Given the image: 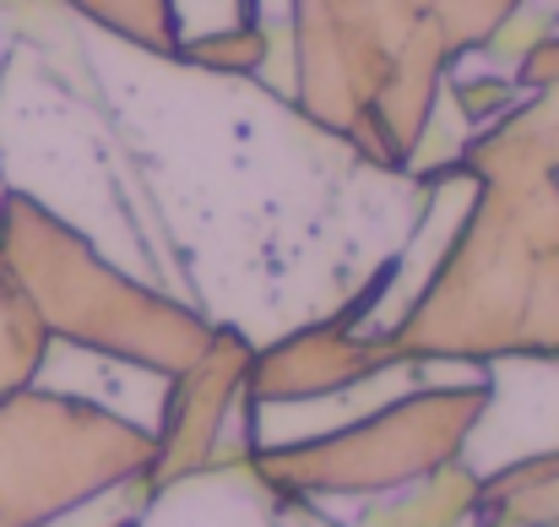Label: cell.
Wrapping results in <instances>:
<instances>
[{"mask_svg": "<svg viewBox=\"0 0 559 527\" xmlns=\"http://www.w3.org/2000/svg\"><path fill=\"white\" fill-rule=\"evenodd\" d=\"M0 250L22 294L33 300L44 332L71 353H93L169 380L212 338V321L201 311L142 283L109 250H98L93 234L11 185L0 196Z\"/></svg>", "mask_w": 559, "mask_h": 527, "instance_id": "cell-3", "label": "cell"}, {"mask_svg": "<svg viewBox=\"0 0 559 527\" xmlns=\"http://www.w3.org/2000/svg\"><path fill=\"white\" fill-rule=\"evenodd\" d=\"M516 82H522V87H555L559 82V33L555 38H544V44L516 66Z\"/></svg>", "mask_w": 559, "mask_h": 527, "instance_id": "cell-17", "label": "cell"}, {"mask_svg": "<svg viewBox=\"0 0 559 527\" xmlns=\"http://www.w3.org/2000/svg\"><path fill=\"white\" fill-rule=\"evenodd\" d=\"M288 98L380 175H413L451 49L435 0H288Z\"/></svg>", "mask_w": 559, "mask_h": 527, "instance_id": "cell-2", "label": "cell"}, {"mask_svg": "<svg viewBox=\"0 0 559 527\" xmlns=\"http://www.w3.org/2000/svg\"><path fill=\"white\" fill-rule=\"evenodd\" d=\"M555 179H559V164H555Z\"/></svg>", "mask_w": 559, "mask_h": 527, "instance_id": "cell-20", "label": "cell"}, {"mask_svg": "<svg viewBox=\"0 0 559 527\" xmlns=\"http://www.w3.org/2000/svg\"><path fill=\"white\" fill-rule=\"evenodd\" d=\"M522 93H527V87L516 82V71H484V77H445L440 104H451V109L462 115V126L478 131V126L500 120Z\"/></svg>", "mask_w": 559, "mask_h": 527, "instance_id": "cell-14", "label": "cell"}, {"mask_svg": "<svg viewBox=\"0 0 559 527\" xmlns=\"http://www.w3.org/2000/svg\"><path fill=\"white\" fill-rule=\"evenodd\" d=\"M478 523V468L467 457L440 462L435 473L359 501L343 527H473Z\"/></svg>", "mask_w": 559, "mask_h": 527, "instance_id": "cell-9", "label": "cell"}, {"mask_svg": "<svg viewBox=\"0 0 559 527\" xmlns=\"http://www.w3.org/2000/svg\"><path fill=\"white\" fill-rule=\"evenodd\" d=\"M559 164V82L527 87L500 120L478 126L456 148V169L467 179H538Z\"/></svg>", "mask_w": 559, "mask_h": 527, "instance_id": "cell-8", "label": "cell"}, {"mask_svg": "<svg viewBox=\"0 0 559 527\" xmlns=\"http://www.w3.org/2000/svg\"><path fill=\"white\" fill-rule=\"evenodd\" d=\"M66 11L76 22H87L93 33H104L136 55H153V60H175V49L186 38L175 0H66Z\"/></svg>", "mask_w": 559, "mask_h": 527, "instance_id": "cell-11", "label": "cell"}, {"mask_svg": "<svg viewBox=\"0 0 559 527\" xmlns=\"http://www.w3.org/2000/svg\"><path fill=\"white\" fill-rule=\"evenodd\" d=\"M175 60L190 71H206V77H266L272 71V27L266 22H223V27H206V33H186Z\"/></svg>", "mask_w": 559, "mask_h": 527, "instance_id": "cell-13", "label": "cell"}, {"mask_svg": "<svg viewBox=\"0 0 559 527\" xmlns=\"http://www.w3.org/2000/svg\"><path fill=\"white\" fill-rule=\"evenodd\" d=\"M49 353H55V338L44 332L33 300L22 294V283H16L5 250H0V397L44 380Z\"/></svg>", "mask_w": 559, "mask_h": 527, "instance_id": "cell-12", "label": "cell"}, {"mask_svg": "<svg viewBox=\"0 0 559 527\" xmlns=\"http://www.w3.org/2000/svg\"><path fill=\"white\" fill-rule=\"evenodd\" d=\"M478 512L522 527H559V446L511 457L478 473Z\"/></svg>", "mask_w": 559, "mask_h": 527, "instance_id": "cell-10", "label": "cell"}, {"mask_svg": "<svg viewBox=\"0 0 559 527\" xmlns=\"http://www.w3.org/2000/svg\"><path fill=\"white\" fill-rule=\"evenodd\" d=\"M109 527H136V517H120V523H109Z\"/></svg>", "mask_w": 559, "mask_h": 527, "instance_id": "cell-18", "label": "cell"}, {"mask_svg": "<svg viewBox=\"0 0 559 527\" xmlns=\"http://www.w3.org/2000/svg\"><path fill=\"white\" fill-rule=\"evenodd\" d=\"M555 33H559V11H549V5H533V0H527V5H516V11H511V16L495 27V33H489L473 55H489V60H500V66H506V60H511V66H522V60H527L544 38H555Z\"/></svg>", "mask_w": 559, "mask_h": 527, "instance_id": "cell-16", "label": "cell"}, {"mask_svg": "<svg viewBox=\"0 0 559 527\" xmlns=\"http://www.w3.org/2000/svg\"><path fill=\"white\" fill-rule=\"evenodd\" d=\"M250 353H255V338H245L228 321H212L206 349L180 375H169V391H164L158 424H153V468H147L153 495L212 462V452L223 446L228 419L250 386Z\"/></svg>", "mask_w": 559, "mask_h": 527, "instance_id": "cell-6", "label": "cell"}, {"mask_svg": "<svg viewBox=\"0 0 559 527\" xmlns=\"http://www.w3.org/2000/svg\"><path fill=\"white\" fill-rule=\"evenodd\" d=\"M153 468V424L60 386L0 397V527H55Z\"/></svg>", "mask_w": 559, "mask_h": 527, "instance_id": "cell-5", "label": "cell"}, {"mask_svg": "<svg viewBox=\"0 0 559 527\" xmlns=\"http://www.w3.org/2000/svg\"><path fill=\"white\" fill-rule=\"evenodd\" d=\"M385 343L407 370L559 364V179H473Z\"/></svg>", "mask_w": 559, "mask_h": 527, "instance_id": "cell-1", "label": "cell"}, {"mask_svg": "<svg viewBox=\"0 0 559 527\" xmlns=\"http://www.w3.org/2000/svg\"><path fill=\"white\" fill-rule=\"evenodd\" d=\"M0 196H5V179H0Z\"/></svg>", "mask_w": 559, "mask_h": 527, "instance_id": "cell-19", "label": "cell"}, {"mask_svg": "<svg viewBox=\"0 0 559 527\" xmlns=\"http://www.w3.org/2000/svg\"><path fill=\"white\" fill-rule=\"evenodd\" d=\"M516 5H527V0H435V27H440L451 60H467Z\"/></svg>", "mask_w": 559, "mask_h": 527, "instance_id": "cell-15", "label": "cell"}, {"mask_svg": "<svg viewBox=\"0 0 559 527\" xmlns=\"http://www.w3.org/2000/svg\"><path fill=\"white\" fill-rule=\"evenodd\" d=\"M385 375H407V364L385 343V332H359L343 316H321L305 327H288L250 353V397L255 408H288V402H321L365 391Z\"/></svg>", "mask_w": 559, "mask_h": 527, "instance_id": "cell-7", "label": "cell"}, {"mask_svg": "<svg viewBox=\"0 0 559 527\" xmlns=\"http://www.w3.org/2000/svg\"><path fill=\"white\" fill-rule=\"evenodd\" d=\"M495 397V375L429 380L370 413L310 430L294 441H261L250 452V473L277 501H370L391 495L440 462L467 457Z\"/></svg>", "mask_w": 559, "mask_h": 527, "instance_id": "cell-4", "label": "cell"}]
</instances>
